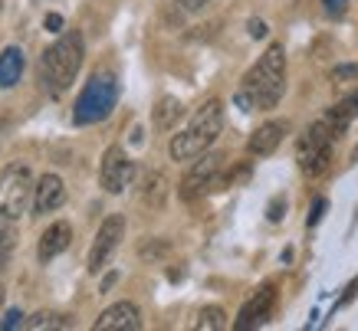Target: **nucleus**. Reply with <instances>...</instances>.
I'll list each match as a JSON object with an SVG mask.
<instances>
[{
    "mask_svg": "<svg viewBox=\"0 0 358 331\" xmlns=\"http://www.w3.org/2000/svg\"><path fill=\"white\" fill-rule=\"evenodd\" d=\"M282 92H286V53L280 43H273L266 53L253 63L243 75V89L237 92V105L247 112H266V108L280 105Z\"/></svg>",
    "mask_w": 358,
    "mask_h": 331,
    "instance_id": "f257e3e1",
    "label": "nucleus"
},
{
    "mask_svg": "<svg viewBox=\"0 0 358 331\" xmlns=\"http://www.w3.org/2000/svg\"><path fill=\"white\" fill-rule=\"evenodd\" d=\"M79 66H83V36L76 30H69L53 46H46L43 59H40V82L50 96L59 98L73 86Z\"/></svg>",
    "mask_w": 358,
    "mask_h": 331,
    "instance_id": "f03ea898",
    "label": "nucleus"
},
{
    "mask_svg": "<svg viewBox=\"0 0 358 331\" xmlns=\"http://www.w3.org/2000/svg\"><path fill=\"white\" fill-rule=\"evenodd\" d=\"M220 128H224V108L217 98H210L194 112V118L187 122L185 131H178L171 138V158L174 161H194L197 154H204L214 141H217Z\"/></svg>",
    "mask_w": 358,
    "mask_h": 331,
    "instance_id": "7ed1b4c3",
    "label": "nucleus"
},
{
    "mask_svg": "<svg viewBox=\"0 0 358 331\" xmlns=\"http://www.w3.org/2000/svg\"><path fill=\"white\" fill-rule=\"evenodd\" d=\"M115 102H119V82H115V75L96 73L86 86H83V96L76 98L73 122H76V125H96V122L112 115Z\"/></svg>",
    "mask_w": 358,
    "mask_h": 331,
    "instance_id": "20e7f679",
    "label": "nucleus"
},
{
    "mask_svg": "<svg viewBox=\"0 0 358 331\" xmlns=\"http://www.w3.org/2000/svg\"><path fill=\"white\" fill-rule=\"evenodd\" d=\"M33 191V174L27 164H10L0 174V220H17L27 214Z\"/></svg>",
    "mask_w": 358,
    "mask_h": 331,
    "instance_id": "39448f33",
    "label": "nucleus"
},
{
    "mask_svg": "<svg viewBox=\"0 0 358 331\" xmlns=\"http://www.w3.org/2000/svg\"><path fill=\"white\" fill-rule=\"evenodd\" d=\"M332 141L336 138H332V131L322 122H315L313 128L299 138L296 158H299V171L306 177H322L329 171V164H332Z\"/></svg>",
    "mask_w": 358,
    "mask_h": 331,
    "instance_id": "423d86ee",
    "label": "nucleus"
},
{
    "mask_svg": "<svg viewBox=\"0 0 358 331\" xmlns=\"http://www.w3.org/2000/svg\"><path fill=\"white\" fill-rule=\"evenodd\" d=\"M220 168H224V158L220 154H197V164L191 171L185 174V181H181V197L185 200H197V197H204L207 191H217L224 177H220Z\"/></svg>",
    "mask_w": 358,
    "mask_h": 331,
    "instance_id": "0eeeda50",
    "label": "nucleus"
},
{
    "mask_svg": "<svg viewBox=\"0 0 358 331\" xmlns=\"http://www.w3.org/2000/svg\"><path fill=\"white\" fill-rule=\"evenodd\" d=\"M122 233H125V216L115 214V216H109V220H102L96 240H92V249H89V259H86L89 272H102V269L109 266L112 253H115L122 243Z\"/></svg>",
    "mask_w": 358,
    "mask_h": 331,
    "instance_id": "6e6552de",
    "label": "nucleus"
},
{
    "mask_svg": "<svg viewBox=\"0 0 358 331\" xmlns=\"http://www.w3.org/2000/svg\"><path fill=\"white\" fill-rule=\"evenodd\" d=\"M135 177V164L129 161V154L122 148L112 145L106 154H102V171H99V181H102V191L109 193H122Z\"/></svg>",
    "mask_w": 358,
    "mask_h": 331,
    "instance_id": "1a4fd4ad",
    "label": "nucleus"
},
{
    "mask_svg": "<svg viewBox=\"0 0 358 331\" xmlns=\"http://www.w3.org/2000/svg\"><path fill=\"white\" fill-rule=\"evenodd\" d=\"M273 302H276V286L273 282H266V286H260L257 292H253V299L240 309V318L234 328L237 331H247V328H260V325H266L273 315Z\"/></svg>",
    "mask_w": 358,
    "mask_h": 331,
    "instance_id": "9d476101",
    "label": "nucleus"
},
{
    "mask_svg": "<svg viewBox=\"0 0 358 331\" xmlns=\"http://www.w3.org/2000/svg\"><path fill=\"white\" fill-rule=\"evenodd\" d=\"M66 203V187L56 174H43L33 187V214H53Z\"/></svg>",
    "mask_w": 358,
    "mask_h": 331,
    "instance_id": "9b49d317",
    "label": "nucleus"
},
{
    "mask_svg": "<svg viewBox=\"0 0 358 331\" xmlns=\"http://www.w3.org/2000/svg\"><path fill=\"white\" fill-rule=\"evenodd\" d=\"M141 328V311L131 302H119L99 315L96 331H138Z\"/></svg>",
    "mask_w": 358,
    "mask_h": 331,
    "instance_id": "f8f14e48",
    "label": "nucleus"
},
{
    "mask_svg": "<svg viewBox=\"0 0 358 331\" xmlns=\"http://www.w3.org/2000/svg\"><path fill=\"white\" fill-rule=\"evenodd\" d=\"M289 135V122H282V118H276V122H263L260 128L250 135V154H257V158H263V154H273V151L282 145V138Z\"/></svg>",
    "mask_w": 358,
    "mask_h": 331,
    "instance_id": "ddd939ff",
    "label": "nucleus"
},
{
    "mask_svg": "<svg viewBox=\"0 0 358 331\" xmlns=\"http://www.w3.org/2000/svg\"><path fill=\"white\" fill-rule=\"evenodd\" d=\"M355 115H358V92H352V96H345L336 108H329V112L319 118V122H322V125L332 131V138H342Z\"/></svg>",
    "mask_w": 358,
    "mask_h": 331,
    "instance_id": "4468645a",
    "label": "nucleus"
},
{
    "mask_svg": "<svg viewBox=\"0 0 358 331\" xmlns=\"http://www.w3.org/2000/svg\"><path fill=\"white\" fill-rule=\"evenodd\" d=\"M69 240H73V226L63 223V220H59V223H53L43 233V240H40V249H36L40 263H50V259H56L66 249V246H69Z\"/></svg>",
    "mask_w": 358,
    "mask_h": 331,
    "instance_id": "2eb2a0df",
    "label": "nucleus"
},
{
    "mask_svg": "<svg viewBox=\"0 0 358 331\" xmlns=\"http://www.w3.org/2000/svg\"><path fill=\"white\" fill-rule=\"evenodd\" d=\"M23 75V53L17 46H7L0 53V89H13Z\"/></svg>",
    "mask_w": 358,
    "mask_h": 331,
    "instance_id": "dca6fc26",
    "label": "nucleus"
},
{
    "mask_svg": "<svg viewBox=\"0 0 358 331\" xmlns=\"http://www.w3.org/2000/svg\"><path fill=\"white\" fill-rule=\"evenodd\" d=\"M181 115H185V108H181L178 98H162V102L155 105V125H158V128H171Z\"/></svg>",
    "mask_w": 358,
    "mask_h": 331,
    "instance_id": "f3484780",
    "label": "nucleus"
},
{
    "mask_svg": "<svg viewBox=\"0 0 358 331\" xmlns=\"http://www.w3.org/2000/svg\"><path fill=\"white\" fill-rule=\"evenodd\" d=\"M227 325V311L220 309V305H207V309H201V315H197L194 328L197 331H220Z\"/></svg>",
    "mask_w": 358,
    "mask_h": 331,
    "instance_id": "a211bd4d",
    "label": "nucleus"
},
{
    "mask_svg": "<svg viewBox=\"0 0 358 331\" xmlns=\"http://www.w3.org/2000/svg\"><path fill=\"white\" fill-rule=\"evenodd\" d=\"M27 328H33V331H50V328H69L73 321L66 318V315H56V311H36L33 318H27L23 321Z\"/></svg>",
    "mask_w": 358,
    "mask_h": 331,
    "instance_id": "6ab92c4d",
    "label": "nucleus"
},
{
    "mask_svg": "<svg viewBox=\"0 0 358 331\" xmlns=\"http://www.w3.org/2000/svg\"><path fill=\"white\" fill-rule=\"evenodd\" d=\"M13 249H17V230L7 220H0V272L10 266Z\"/></svg>",
    "mask_w": 358,
    "mask_h": 331,
    "instance_id": "aec40b11",
    "label": "nucleus"
},
{
    "mask_svg": "<svg viewBox=\"0 0 358 331\" xmlns=\"http://www.w3.org/2000/svg\"><path fill=\"white\" fill-rule=\"evenodd\" d=\"M282 216H286V200L280 197V200L270 203V210H266V220H270V223H280Z\"/></svg>",
    "mask_w": 358,
    "mask_h": 331,
    "instance_id": "412c9836",
    "label": "nucleus"
},
{
    "mask_svg": "<svg viewBox=\"0 0 358 331\" xmlns=\"http://www.w3.org/2000/svg\"><path fill=\"white\" fill-rule=\"evenodd\" d=\"M326 207H329L326 197H319V200L313 203V210H309V226H315L319 220H322V214H326Z\"/></svg>",
    "mask_w": 358,
    "mask_h": 331,
    "instance_id": "4be33fe9",
    "label": "nucleus"
},
{
    "mask_svg": "<svg viewBox=\"0 0 358 331\" xmlns=\"http://www.w3.org/2000/svg\"><path fill=\"white\" fill-rule=\"evenodd\" d=\"M20 325H23V315H20V311H17V309H13V311H7V315H3V321H0V328H3V331L20 328Z\"/></svg>",
    "mask_w": 358,
    "mask_h": 331,
    "instance_id": "5701e85b",
    "label": "nucleus"
},
{
    "mask_svg": "<svg viewBox=\"0 0 358 331\" xmlns=\"http://www.w3.org/2000/svg\"><path fill=\"white\" fill-rule=\"evenodd\" d=\"M336 79H358V66L352 63V66H336Z\"/></svg>",
    "mask_w": 358,
    "mask_h": 331,
    "instance_id": "b1692460",
    "label": "nucleus"
},
{
    "mask_svg": "<svg viewBox=\"0 0 358 331\" xmlns=\"http://www.w3.org/2000/svg\"><path fill=\"white\" fill-rule=\"evenodd\" d=\"M178 3H181L185 10H191V13H201L207 3H210V0H178Z\"/></svg>",
    "mask_w": 358,
    "mask_h": 331,
    "instance_id": "393cba45",
    "label": "nucleus"
},
{
    "mask_svg": "<svg viewBox=\"0 0 358 331\" xmlns=\"http://www.w3.org/2000/svg\"><path fill=\"white\" fill-rule=\"evenodd\" d=\"M355 295H358V279H355V282H348L345 295H342V299H338V309H342V305H348V302L355 299Z\"/></svg>",
    "mask_w": 358,
    "mask_h": 331,
    "instance_id": "a878e982",
    "label": "nucleus"
},
{
    "mask_svg": "<svg viewBox=\"0 0 358 331\" xmlns=\"http://www.w3.org/2000/svg\"><path fill=\"white\" fill-rule=\"evenodd\" d=\"M46 30L59 33V30H63V17H59V13H50V17H46Z\"/></svg>",
    "mask_w": 358,
    "mask_h": 331,
    "instance_id": "bb28decb",
    "label": "nucleus"
},
{
    "mask_svg": "<svg viewBox=\"0 0 358 331\" xmlns=\"http://www.w3.org/2000/svg\"><path fill=\"white\" fill-rule=\"evenodd\" d=\"M322 3H326V10H329V13H342V10H345L348 0H322Z\"/></svg>",
    "mask_w": 358,
    "mask_h": 331,
    "instance_id": "cd10ccee",
    "label": "nucleus"
},
{
    "mask_svg": "<svg viewBox=\"0 0 358 331\" xmlns=\"http://www.w3.org/2000/svg\"><path fill=\"white\" fill-rule=\"evenodd\" d=\"M250 33H253L257 40H263V36H266V23H263V20H253V23H250Z\"/></svg>",
    "mask_w": 358,
    "mask_h": 331,
    "instance_id": "c85d7f7f",
    "label": "nucleus"
},
{
    "mask_svg": "<svg viewBox=\"0 0 358 331\" xmlns=\"http://www.w3.org/2000/svg\"><path fill=\"white\" fill-rule=\"evenodd\" d=\"M0 3H3V0H0Z\"/></svg>",
    "mask_w": 358,
    "mask_h": 331,
    "instance_id": "c756f323",
    "label": "nucleus"
},
{
    "mask_svg": "<svg viewBox=\"0 0 358 331\" xmlns=\"http://www.w3.org/2000/svg\"><path fill=\"white\" fill-rule=\"evenodd\" d=\"M355 154H358V151H355Z\"/></svg>",
    "mask_w": 358,
    "mask_h": 331,
    "instance_id": "7c9ffc66",
    "label": "nucleus"
}]
</instances>
